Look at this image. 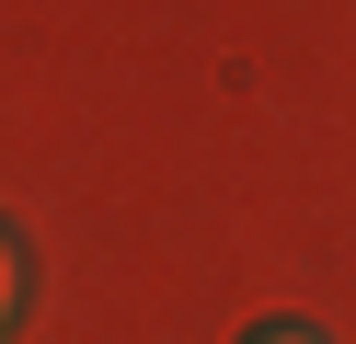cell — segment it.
Here are the masks:
<instances>
[{"label":"cell","instance_id":"6da1fadb","mask_svg":"<svg viewBox=\"0 0 356 344\" xmlns=\"http://www.w3.org/2000/svg\"><path fill=\"white\" fill-rule=\"evenodd\" d=\"M12 298H24V252H12V229H0V321H12Z\"/></svg>","mask_w":356,"mask_h":344},{"label":"cell","instance_id":"7a4b0ae2","mask_svg":"<svg viewBox=\"0 0 356 344\" xmlns=\"http://www.w3.org/2000/svg\"><path fill=\"white\" fill-rule=\"evenodd\" d=\"M241 344H322V333H310V321H253Z\"/></svg>","mask_w":356,"mask_h":344}]
</instances>
